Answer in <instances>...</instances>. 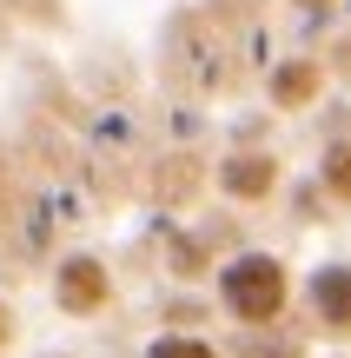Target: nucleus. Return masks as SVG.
Segmentation results:
<instances>
[{
  "instance_id": "0eeeda50",
  "label": "nucleus",
  "mask_w": 351,
  "mask_h": 358,
  "mask_svg": "<svg viewBox=\"0 0 351 358\" xmlns=\"http://www.w3.org/2000/svg\"><path fill=\"white\" fill-rule=\"evenodd\" d=\"M7 332H13V325H7V312H0V345H7Z\"/></svg>"
},
{
  "instance_id": "423d86ee",
  "label": "nucleus",
  "mask_w": 351,
  "mask_h": 358,
  "mask_svg": "<svg viewBox=\"0 0 351 358\" xmlns=\"http://www.w3.org/2000/svg\"><path fill=\"white\" fill-rule=\"evenodd\" d=\"M325 179H331V192H338V199H351V153H345V146H338V153H331Z\"/></svg>"
},
{
  "instance_id": "f03ea898",
  "label": "nucleus",
  "mask_w": 351,
  "mask_h": 358,
  "mask_svg": "<svg viewBox=\"0 0 351 358\" xmlns=\"http://www.w3.org/2000/svg\"><path fill=\"white\" fill-rule=\"evenodd\" d=\"M106 292H113V285H106L100 259H66V266H60V306L66 312H100Z\"/></svg>"
},
{
  "instance_id": "7ed1b4c3",
  "label": "nucleus",
  "mask_w": 351,
  "mask_h": 358,
  "mask_svg": "<svg viewBox=\"0 0 351 358\" xmlns=\"http://www.w3.org/2000/svg\"><path fill=\"white\" fill-rule=\"evenodd\" d=\"M312 312L331 332H351V266H325L312 279Z\"/></svg>"
},
{
  "instance_id": "20e7f679",
  "label": "nucleus",
  "mask_w": 351,
  "mask_h": 358,
  "mask_svg": "<svg viewBox=\"0 0 351 358\" xmlns=\"http://www.w3.org/2000/svg\"><path fill=\"white\" fill-rule=\"evenodd\" d=\"M265 186H272V159H239V166H225V192H246V199H259Z\"/></svg>"
},
{
  "instance_id": "f257e3e1",
  "label": "nucleus",
  "mask_w": 351,
  "mask_h": 358,
  "mask_svg": "<svg viewBox=\"0 0 351 358\" xmlns=\"http://www.w3.org/2000/svg\"><path fill=\"white\" fill-rule=\"evenodd\" d=\"M285 292H292V279H285V266H278L272 252H246V259H232V266L219 272L225 312L246 319V325H272L278 312H285Z\"/></svg>"
},
{
  "instance_id": "39448f33",
  "label": "nucleus",
  "mask_w": 351,
  "mask_h": 358,
  "mask_svg": "<svg viewBox=\"0 0 351 358\" xmlns=\"http://www.w3.org/2000/svg\"><path fill=\"white\" fill-rule=\"evenodd\" d=\"M146 358H219V352H212L206 338H193V332H166V338L146 345Z\"/></svg>"
}]
</instances>
